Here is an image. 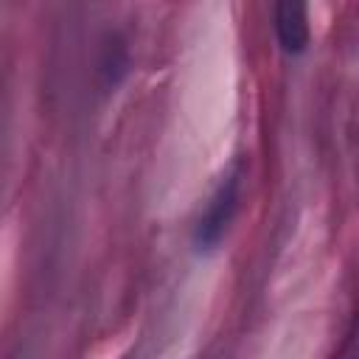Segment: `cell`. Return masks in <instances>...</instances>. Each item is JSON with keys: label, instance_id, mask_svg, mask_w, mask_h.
<instances>
[{"label": "cell", "instance_id": "obj_1", "mask_svg": "<svg viewBox=\"0 0 359 359\" xmlns=\"http://www.w3.org/2000/svg\"><path fill=\"white\" fill-rule=\"evenodd\" d=\"M238 199H241V163H233L224 171V177L219 180V185L213 188V194L199 216V224H196L199 250H213L224 238V233L238 210Z\"/></svg>", "mask_w": 359, "mask_h": 359}, {"label": "cell", "instance_id": "obj_2", "mask_svg": "<svg viewBox=\"0 0 359 359\" xmlns=\"http://www.w3.org/2000/svg\"><path fill=\"white\" fill-rule=\"evenodd\" d=\"M275 34L286 53H303L309 45V8L297 0H283L275 6Z\"/></svg>", "mask_w": 359, "mask_h": 359}]
</instances>
